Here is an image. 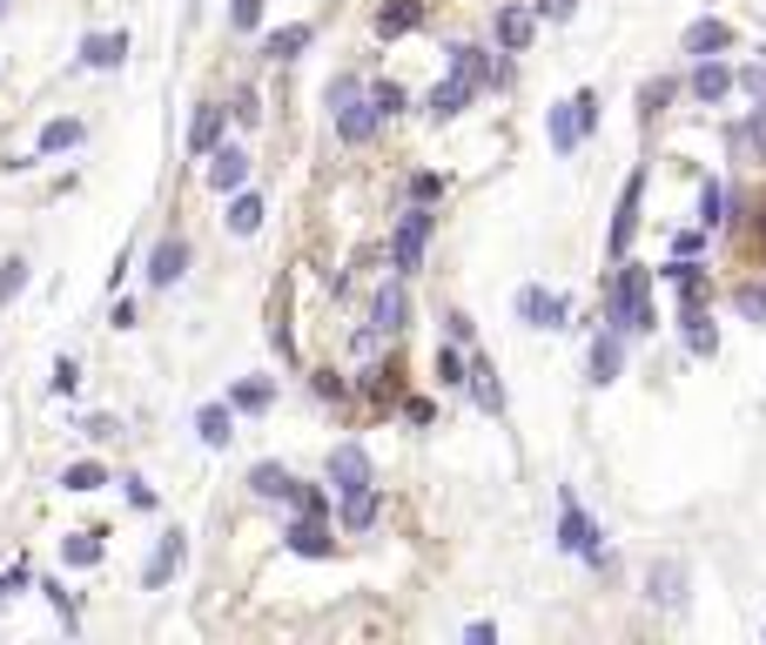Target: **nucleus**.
Instances as JSON below:
<instances>
[{"mask_svg":"<svg viewBox=\"0 0 766 645\" xmlns=\"http://www.w3.org/2000/svg\"><path fill=\"white\" fill-rule=\"evenodd\" d=\"M235 121H242V128H255V121H263V108H255V95H235Z\"/></svg>","mask_w":766,"mask_h":645,"instance_id":"c03bdc74","label":"nucleus"},{"mask_svg":"<svg viewBox=\"0 0 766 645\" xmlns=\"http://www.w3.org/2000/svg\"><path fill=\"white\" fill-rule=\"evenodd\" d=\"M733 303H739V316H753L759 330H766V283H746V289H733Z\"/></svg>","mask_w":766,"mask_h":645,"instance_id":"f704fd0d","label":"nucleus"},{"mask_svg":"<svg viewBox=\"0 0 766 645\" xmlns=\"http://www.w3.org/2000/svg\"><path fill=\"white\" fill-rule=\"evenodd\" d=\"M619 370H626V330H612V322H606V330L599 337H591V383H619Z\"/></svg>","mask_w":766,"mask_h":645,"instance_id":"9b49d317","label":"nucleus"},{"mask_svg":"<svg viewBox=\"0 0 766 645\" xmlns=\"http://www.w3.org/2000/svg\"><path fill=\"white\" fill-rule=\"evenodd\" d=\"M733 88H746L753 102H766V67H733Z\"/></svg>","mask_w":766,"mask_h":645,"instance_id":"4c0bfd02","label":"nucleus"},{"mask_svg":"<svg viewBox=\"0 0 766 645\" xmlns=\"http://www.w3.org/2000/svg\"><path fill=\"white\" fill-rule=\"evenodd\" d=\"M0 14H8V0H0Z\"/></svg>","mask_w":766,"mask_h":645,"instance_id":"49530a36","label":"nucleus"},{"mask_svg":"<svg viewBox=\"0 0 766 645\" xmlns=\"http://www.w3.org/2000/svg\"><path fill=\"white\" fill-rule=\"evenodd\" d=\"M21 585H28V572H21V564H14V572H8V579H0V599H8V592H21Z\"/></svg>","mask_w":766,"mask_h":645,"instance_id":"a18cd8bd","label":"nucleus"},{"mask_svg":"<svg viewBox=\"0 0 766 645\" xmlns=\"http://www.w3.org/2000/svg\"><path fill=\"white\" fill-rule=\"evenodd\" d=\"M242 182H249V155L229 148V141H216V148H209V189H216V195H235Z\"/></svg>","mask_w":766,"mask_h":645,"instance_id":"ddd939ff","label":"nucleus"},{"mask_svg":"<svg viewBox=\"0 0 766 645\" xmlns=\"http://www.w3.org/2000/svg\"><path fill=\"white\" fill-rule=\"evenodd\" d=\"M639 195H646V169H632V176H626V195H619V215H612V235H606L612 263L632 250V235H639Z\"/></svg>","mask_w":766,"mask_h":645,"instance_id":"6e6552de","label":"nucleus"},{"mask_svg":"<svg viewBox=\"0 0 766 645\" xmlns=\"http://www.w3.org/2000/svg\"><path fill=\"white\" fill-rule=\"evenodd\" d=\"M431 229H438L431 202H410V209L397 215V235H390V263H397V276H410V269L423 263V242H431Z\"/></svg>","mask_w":766,"mask_h":645,"instance_id":"39448f33","label":"nucleus"},{"mask_svg":"<svg viewBox=\"0 0 766 645\" xmlns=\"http://www.w3.org/2000/svg\"><path fill=\"white\" fill-rule=\"evenodd\" d=\"M309 41H316V28H309V21H290V28H276V34L263 41V54H270V61H296Z\"/></svg>","mask_w":766,"mask_h":645,"instance_id":"393cba45","label":"nucleus"},{"mask_svg":"<svg viewBox=\"0 0 766 645\" xmlns=\"http://www.w3.org/2000/svg\"><path fill=\"white\" fill-rule=\"evenodd\" d=\"M61 558L74 564V572H95V564H102V531H67V538H61Z\"/></svg>","mask_w":766,"mask_h":645,"instance_id":"a878e982","label":"nucleus"},{"mask_svg":"<svg viewBox=\"0 0 766 645\" xmlns=\"http://www.w3.org/2000/svg\"><path fill=\"white\" fill-rule=\"evenodd\" d=\"M74 383H81V363H74V357H61V363H54V396H67Z\"/></svg>","mask_w":766,"mask_h":645,"instance_id":"79ce46f5","label":"nucleus"},{"mask_svg":"<svg viewBox=\"0 0 766 645\" xmlns=\"http://www.w3.org/2000/svg\"><path fill=\"white\" fill-rule=\"evenodd\" d=\"M377 511H384L377 484H364V491H350V498H344V531H370V525H377Z\"/></svg>","mask_w":766,"mask_h":645,"instance_id":"bb28decb","label":"nucleus"},{"mask_svg":"<svg viewBox=\"0 0 766 645\" xmlns=\"http://www.w3.org/2000/svg\"><path fill=\"white\" fill-rule=\"evenodd\" d=\"M329 115H336V141H350V148H364L377 128H384V115H377V102L357 88V74H344V81H329Z\"/></svg>","mask_w":766,"mask_h":645,"instance_id":"f03ea898","label":"nucleus"},{"mask_svg":"<svg viewBox=\"0 0 766 645\" xmlns=\"http://www.w3.org/2000/svg\"><path fill=\"white\" fill-rule=\"evenodd\" d=\"M733 95V67L720 61V54H706L700 67H693V102H706V108H720Z\"/></svg>","mask_w":766,"mask_h":645,"instance_id":"2eb2a0df","label":"nucleus"},{"mask_svg":"<svg viewBox=\"0 0 766 645\" xmlns=\"http://www.w3.org/2000/svg\"><path fill=\"white\" fill-rule=\"evenodd\" d=\"M128 61V34H88L81 41V67H122Z\"/></svg>","mask_w":766,"mask_h":645,"instance_id":"4be33fe9","label":"nucleus"},{"mask_svg":"<svg viewBox=\"0 0 766 645\" xmlns=\"http://www.w3.org/2000/svg\"><path fill=\"white\" fill-rule=\"evenodd\" d=\"M639 102H646V115H652V108H665V102H672V81H652V88H646Z\"/></svg>","mask_w":766,"mask_h":645,"instance_id":"37998d69","label":"nucleus"},{"mask_svg":"<svg viewBox=\"0 0 766 645\" xmlns=\"http://www.w3.org/2000/svg\"><path fill=\"white\" fill-rule=\"evenodd\" d=\"M606 322H612V330H626V337L659 330V316H652V269H639V263L619 256V276H612V289H606Z\"/></svg>","mask_w":766,"mask_h":645,"instance_id":"f257e3e1","label":"nucleus"},{"mask_svg":"<svg viewBox=\"0 0 766 645\" xmlns=\"http://www.w3.org/2000/svg\"><path fill=\"white\" fill-rule=\"evenodd\" d=\"M182 558H189V544H182V531H161L155 538V558L141 564V592H161L168 579L182 572Z\"/></svg>","mask_w":766,"mask_h":645,"instance_id":"9d476101","label":"nucleus"},{"mask_svg":"<svg viewBox=\"0 0 766 645\" xmlns=\"http://www.w3.org/2000/svg\"><path fill=\"white\" fill-rule=\"evenodd\" d=\"M270 396H276V390H270L263 377H249V383L229 390V411H270Z\"/></svg>","mask_w":766,"mask_h":645,"instance_id":"7c9ffc66","label":"nucleus"},{"mask_svg":"<svg viewBox=\"0 0 766 645\" xmlns=\"http://www.w3.org/2000/svg\"><path fill=\"white\" fill-rule=\"evenodd\" d=\"M591 128H599V95L591 88H578L571 102H558L552 115H545V135H552V155H571Z\"/></svg>","mask_w":766,"mask_h":645,"instance_id":"7ed1b4c3","label":"nucleus"},{"mask_svg":"<svg viewBox=\"0 0 766 645\" xmlns=\"http://www.w3.org/2000/svg\"><path fill=\"white\" fill-rule=\"evenodd\" d=\"M438 377H444V390H458V383H464V357H458L451 343L438 350Z\"/></svg>","mask_w":766,"mask_h":645,"instance_id":"e433bc0d","label":"nucleus"},{"mask_svg":"<svg viewBox=\"0 0 766 645\" xmlns=\"http://www.w3.org/2000/svg\"><path fill=\"white\" fill-rule=\"evenodd\" d=\"M249 491H255V498H270V505H290L296 477H290L283 464H255V470H249Z\"/></svg>","mask_w":766,"mask_h":645,"instance_id":"412c9836","label":"nucleus"},{"mask_svg":"<svg viewBox=\"0 0 766 645\" xmlns=\"http://www.w3.org/2000/svg\"><path fill=\"white\" fill-rule=\"evenodd\" d=\"M410 195H417V202H438V195H444V176H431V169L410 176Z\"/></svg>","mask_w":766,"mask_h":645,"instance_id":"a19ab883","label":"nucleus"},{"mask_svg":"<svg viewBox=\"0 0 766 645\" xmlns=\"http://www.w3.org/2000/svg\"><path fill=\"white\" fill-rule=\"evenodd\" d=\"M679 47H686L693 61H706V54H726V47H733V28L706 14V21H693V28H686V41H679Z\"/></svg>","mask_w":766,"mask_h":645,"instance_id":"a211bd4d","label":"nucleus"},{"mask_svg":"<svg viewBox=\"0 0 766 645\" xmlns=\"http://www.w3.org/2000/svg\"><path fill=\"white\" fill-rule=\"evenodd\" d=\"M518 316L532 322V330H565L571 303H565L558 289H545V283H525V289H518Z\"/></svg>","mask_w":766,"mask_h":645,"instance_id":"0eeeda50","label":"nucleus"},{"mask_svg":"<svg viewBox=\"0 0 766 645\" xmlns=\"http://www.w3.org/2000/svg\"><path fill=\"white\" fill-rule=\"evenodd\" d=\"M370 102H377V115H384V121H390V115H403V88H397V81H377Z\"/></svg>","mask_w":766,"mask_h":645,"instance_id":"c9c22d12","label":"nucleus"},{"mask_svg":"<svg viewBox=\"0 0 766 645\" xmlns=\"http://www.w3.org/2000/svg\"><path fill=\"white\" fill-rule=\"evenodd\" d=\"M532 14H538V21H571L578 0H532Z\"/></svg>","mask_w":766,"mask_h":645,"instance_id":"ea45409f","label":"nucleus"},{"mask_svg":"<svg viewBox=\"0 0 766 645\" xmlns=\"http://www.w3.org/2000/svg\"><path fill=\"white\" fill-rule=\"evenodd\" d=\"M646 599L665 605V612H679V605H686V564H679V558H652L646 564Z\"/></svg>","mask_w":766,"mask_h":645,"instance_id":"1a4fd4ad","label":"nucleus"},{"mask_svg":"<svg viewBox=\"0 0 766 645\" xmlns=\"http://www.w3.org/2000/svg\"><path fill=\"white\" fill-rule=\"evenodd\" d=\"M196 437H202L209 451H222V444L235 437V411H229V403H202V411H196Z\"/></svg>","mask_w":766,"mask_h":645,"instance_id":"aec40b11","label":"nucleus"},{"mask_svg":"<svg viewBox=\"0 0 766 645\" xmlns=\"http://www.w3.org/2000/svg\"><path fill=\"white\" fill-rule=\"evenodd\" d=\"M733 141H739V148H753V161H766V102H759V108L733 128Z\"/></svg>","mask_w":766,"mask_h":645,"instance_id":"c756f323","label":"nucleus"},{"mask_svg":"<svg viewBox=\"0 0 766 645\" xmlns=\"http://www.w3.org/2000/svg\"><path fill=\"white\" fill-rule=\"evenodd\" d=\"M255 21H263V0H235V8H229V28H255Z\"/></svg>","mask_w":766,"mask_h":645,"instance_id":"58836bf2","label":"nucleus"},{"mask_svg":"<svg viewBox=\"0 0 766 645\" xmlns=\"http://www.w3.org/2000/svg\"><path fill=\"white\" fill-rule=\"evenodd\" d=\"M61 484H67V491H102L108 470H102L95 457H81V464H67V470H61Z\"/></svg>","mask_w":766,"mask_h":645,"instance_id":"2f4dec72","label":"nucleus"},{"mask_svg":"<svg viewBox=\"0 0 766 645\" xmlns=\"http://www.w3.org/2000/svg\"><path fill=\"white\" fill-rule=\"evenodd\" d=\"M222 141V102H202L196 108V128H189V155H209Z\"/></svg>","mask_w":766,"mask_h":645,"instance_id":"cd10ccee","label":"nucleus"},{"mask_svg":"<svg viewBox=\"0 0 766 645\" xmlns=\"http://www.w3.org/2000/svg\"><path fill=\"white\" fill-rule=\"evenodd\" d=\"M558 551H571V558H591L599 572H612V551H606V531L591 525L585 511H578V498L565 491V511H558Z\"/></svg>","mask_w":766,"mask_h":645,"instance_id":"20e7f679","label":"nucleus"},{"mask_svg":"<svg viewBox=\"0 0 766 645\" xmlns=\"http://www.w3.org/2000/svg\"><path fill=\"white\" fill-rule=\"evenodd\" d=\"M21 289H28V256H8V263H0V309H8Z\"/></svg>","mask_w":766,"mask_h":645,"instance_id":"473e14b6","label":"nucleus"},{"mask_svg":"<svg viewBox=\"0 0 766 645\" xmlns=\"http://www.w3.org/2000/svg\"><path fill=\"white\" fill-rule=\"evenodd\" d=\"M403 322H410V296H403L397 283H384V289H377V337H397Z\"/></svg>","mask_w":766,"mask_h":645,"instance_id":"5701e85b","label":"nucleus"},{"mask_svg":"<svg viewBox=\"0 0 766 645\" xmlns=\"http://www.w3.org/2000/svg\"><path fill=\"white\" fill-rule=\"evenodd\" d=\"M423 8H431V0H384V8H377V34L403 41L410 28H423Z\"/></svg>","mask_w":766,"mask_h":645,"instance_id":"dca6fc26","label":"nucleus"},{"mask_svg":"<svg viewBox=\"0 0 766 645\" xmlns=\"http://www.w3.org/2000/svg\"><path fill=\"white\" fill-rule=\"evenodd\" d=\"M283 538H290V551H303V558H329V551H336V531H329L323 518H303V511H296V525H290Z\"/></svg>","mask_w":766,"mask_h":645,"instance_id":"f3484780","label":"nucleus"},{"mask_svg":"<svg viewBox=\"0 0 766 645\" xmlns=\"http://www.w3.org/2000/svg\"><path fill=\"white\" fill-rule=\"evenodd\" d=\"M720 222H726V189H720V182H706V189H700V229L713 235Z\"/></svg>","mask_w":766,"mask_h":645,"instance_id":"72a5a7b5","label":"nucleus"},{"mask_svg":"<svg viewBox=\"0 0 766 645\" xmlns=\"http://www.w3.org/2000/svg\"><path fill=\"white\" fill-rule=\"evenodd\" d=\"M323 477H329V491H336V498H350V491H364V484H377V470H370V451H364V444H336V451H329V464H323Z\"/></svg>","mask_w":766,"mask_h":645,"instance_id":"423d86ee","label":"nucleus"},{"mask_svg":"<svg viewBox=\"0 0 766 645\" xmlns=\"http://www.w3.org/2000/svg\"><path fill=\"white\" fill-rule=\"evenodd\" d=\"M464 383H471V396H478V411H491V417L504 411V383H497V370H491L484 357H478V363H464Z\"/></svg>","mask_w":766,"mask_h":645,"instance_id":"6ab92c4d","label":"nucleus"},{"mask_svg":"<svg viewBox=\"0 0 766 645\" xmlns=\"http://www.w3.org/2000/svg\"><path fill=\"white\" fill-rule=\"evenodd\" d=\"M263 215H270L263 195H242V189H235V202H229V229H235V235H255V229H263Z\"/></svg>","mask_w":766,"mask_h":645,"instance_id":"c85d7f7f","label":"nucleus"},{"mask_svg":"<svg viewBox=\"0 0 766 645\" xmlns=\"http://www.w3.org/2000/svg\"><path fill=\"white\" fill-rule=\"evenodd\" d=\"M491 34H497V47H504V54H525V47H532V34H538V14H532V8H497Z\"/></svg>","mask_w":766,"mask_h":645,"instance_id":"4468645a","label":"nucleus"},{"mask_svg":"<svg viewBox=\"0 0 766 645\" xmlns=\"http://www.w3.org/2000/svg\"><path fill=\"white\" fill-rule=\"evenodd\" d=\"M182 269H189V242H182V235H161L155 256H148V283H155V289H176Z\"/></svg>","mask_w":766,"mask_h":645,"instance_id":"f8f14e48","label":"nucleus"},{"mask_svg":"<svg viewBox=\"0 0 766 645\" xmlns=\"http://www.w3.org/2000/svg\"><path fill=\"white\" fill-rule=\"evenodd\" d=\"M88 141V128H81L74 115H54L48 128H41V141H34V155H61V148H81Z\"/></svg>","mask_w":766,"mask_h":645,"instance_id":"b1692460","label":"nucleus"}]
</instances>
